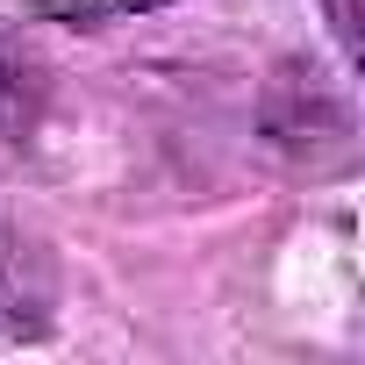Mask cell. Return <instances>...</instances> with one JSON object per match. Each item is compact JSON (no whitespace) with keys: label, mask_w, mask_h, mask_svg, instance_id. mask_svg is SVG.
<instances>
[{"label":"cell","mask_w":365,"mask_h":365,"mask_svg":"<svg viewBox=\"0 0 365 365\" xmlns=\"http://www.w3.org/2000/svg\"><path fill=\"white\" fill-rule=\"evenodd\" d=\"M58 315V279L51 258L22 237H0V344H29Z\"/></svg>","instance_id":"1"},{"label":"cell","mask_w":365,"mask_h":365,"mask_svg":"<svg viewBox=\"0 0 365 365\" xmlns=\"http://www.w3.org/2000/svg\"><path fill=\"white\" fill-rule=\"evenodd\" d=\"M29 115H36V86H29V65H22V51L0 36V129H29Z\"/></svg>","instance_id":"2"},{"label":"cell","mask_w":365,"mask_h":365,"mask_svg":"<svg viewBox=\"0 0 365 365\" xmlns=\"http://www.w3.org/2000/svg\"><path fill=\"white\" fill-rule=\"evenodd\" d=\"M322 8H329V29L344 36V51H358V8L351 0H322Z\"/></svg>","instance_id":"3"},{"label":"cell","mask_w":365,"mask_h":365,"mask_svg":"<svg viewBox=\"0 0 365 365\" xmlns=\"http://www.w3.org/2000/svg\"><path fill=\"white\" fill-rule=\"evenodd\" d=\"M122 8L129 15H150V8H172V0H122Z\"/></svg>","instance_id":"4"}]
</instances>
